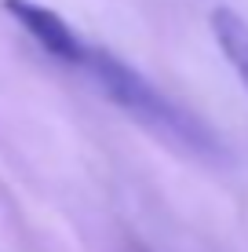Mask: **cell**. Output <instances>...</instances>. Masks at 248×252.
I'll list each match as a JSON object with an SVG mask.
<instances>
[{
	"label": "cell",
	"mask_w": 248,
	"mask_h": 252,
	"mask_svg": "<svg viewBox=\"0 0 248 252\" xmlns=\"http://www.w3.org/2000/svg\"><path fill=\"white\" fill-rule=\"evenodd\" d=\"M4 11L11 15L48 55L62 59V63H77V66L84 63V51L88 48H84V40L70 30V22H66L58 11L37 4V0H4Z\"/></svg>",
	"instance_id": "cell-2"
},
{
	"label": "cell",
	"mask_w": 248,
	"mask_h": 252,
	"mask_svg": "<svg viewBox=\"0 0 248 252\" xmlns=\"http://www.w3.org/2000/svg\"><path fill=\"white\" fill-rule=\"evenodd\" d=\"M81 66L95 77V84L124 110L128 117H135L139 125H146L153 135L168 139L172 146H183L186 154H197V158H212V154H216V139H212L208 128H204L193 114L179 110L172 99H165L139 69L121 63L113 51L88 48Z\"/></svg>",
	"instance_id": "cell-1"
},
{
	"label": "cell",
	"mask_w": 248,
	"mask_h": 252,
	"mask_svg": "<svg viewBox=\"0 0 248 252\" xmlns=\"http://www.w3.org/2000/svg\"><path fill=\"white\" fill-rule=\"evenodd\" d=\"M208 22H212V37H216L219 51L226 55V63L234 66V73L248 88V19L237 15L234 7H216Z\"/></svg>",
	"instance_id": "cell-3"
}]
</instances>
